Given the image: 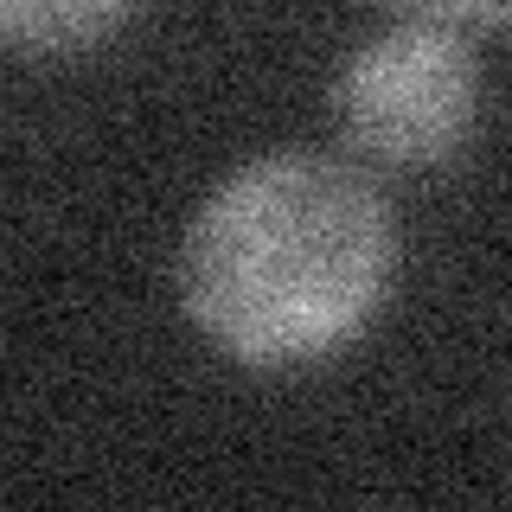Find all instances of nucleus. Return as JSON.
I'll list each match as a JSON object with an SVG mask.
<instances>
[{
  "label": "nucleus",
  "instance_id": "nucleus-1",
  "mask_svg": "<svg viewBox=\"0 0 512 512\" xmlns=\"http://www.w3.org/2000/svg\"><path fill=\"white\" fill-rule=\"evenodd\" d=\"M397 224L359 167L263 154L237 167L180 244V295L205 340L244 365L346 346L391 288Z\"/></svg>",
  "mask_w": 512,
  "mask_h": 512
},
{
  "label": "nucleus",
  "instance_id": "nucleus-2",
  "mask_svg": "<svg viewBox=\"0 0 512 512\" xmlns=\"http://www.w3.org/2000/svg\"><path fill=\"white\" fill-rule=\"evenodd\" d=\"M480 116V64L448 26L410 20L359 52L333 77V122L346 148L384 167H442L468 148Z\"/></svg>",
  "mask_w": 512,
  "mask_h": 512
},
{
  "label": "nucleus",
  "instance_id": "nucleus-3",
  "mask_svg": "<svg viewBox=\"0 0 512 512\" xmlns=\"http://www.w3.org/2000/svg\"><path fill=\"white\" fill-rule=\"evenodd\" d=\"M141 0H0V45L20 52H84L109 39Z\"/></svg>",
  "mask_w": 512,
  "mask_h": 512
},
{
  "label": "nucleus",
  "instance_id": "nucleus-4",
  "mask_svg": "<svg viewBox=\"0 0 512 512\" xmlns=\"http://www.w3.org/2000/svg\"><path fill=\"white\" fill-rule=\"evenodd\" d=\"M423 7L448 13V20H474V26H500L506 20V0H423Z\"/></svg>",
  "mask_w": 512,
  "mask_h": 512
}]
</instances>
